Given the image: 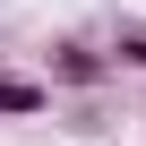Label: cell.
<instances>
[{
	"label": "cell",
	"instance_id": "3957f363",
	"mask_svg": "<svg viewBox=\"0 0 146 146\" xmlns=\"http://www.w3.org/2000/svg\"><path fill=\"white\" fill-rule=\"evenodd\" d=\"M120 60H129V69H146V35H129V43H120Z\"/></svg>",
	"mask_w": 146,
	"mask_h": 146
},
{
	"label": "cell",
	"instance_id": "7a4b0ae2",
	"mask_svg": "<svg viewBox=\"0 0 146 146\" xmlns=\"http://www.w3.org/2000/svg\"><path fill=\"white\" fill-rule=\"evenodd\" d=\"M52 103V86H35V78H0V120H26V112H43Z\"/></svg>",
	"mask_w": 146,
	"mask_h": 146
},
{
	"label": "cell",
	"instance_id": "6da1fadb",
	"mask_svg": "<svg viewBox=\"0 0 146 146\" xmlns=\"http://www.w3.org/2000/svg\"><path fill=\"white\" fill-rule=\"evenodd\" d=\"M52 78H60V86H103V52L60 43V52H52Z\"/></svg>",
	"mask_w": 146,
	"mask_h": 146
}]
</instances>
